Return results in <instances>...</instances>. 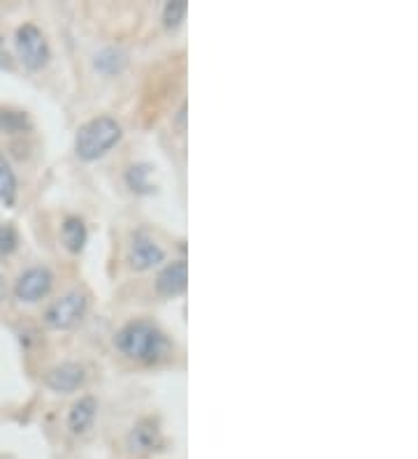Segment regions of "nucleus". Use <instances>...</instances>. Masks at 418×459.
<instances>
[{
	"instance_id": "14",
	"label": "nucleus",
	"mask_w": 418,
	"mask_h": 459,
	"mask_svg": "<svg viewBox=\"0 0 418 459\" xmlns=\"http://www.w3.org/2000/svg\"><path fill=\"white\" fill-rule=\"evenodd\" d=\"M149 176H151V165L147 163L132 165V167L126 172V181H128V186L135 190V193H151V190H154V183L149 181Z\"/></svg>"
},
{
	"instance_id": "17",
	"label": "nucleus",
	"mask_w": 418,
	"mask_h": 459,
	"mask_svg": "<svg viewBox=\"0 0 418 459\" xmlns=\"http://www.w3.org/2000/svg\"><path fill=\"white\" fill-rule=\"evenodd\" d=\"M19 244V232L12 223L0 225V255H10Z\"/></svg>"
},
{
	"instance_id": "6",
	"label": "nucleus",
	"mask_w": 418,
	"mask_h": 459,
	"mask_svg": "<svg viewBox=\"0 0 418 459\" xmlns=\"http://www.w3.org/2000/svg\"><path fill=\"white\" fill-rule=\"evenodd\" d=\"M163 260H166V251H163V248L158 246L149 234L137 232L135 237H132V244H130L132 269H139V272L151 269V267L161 265Z\"/></svg>"
},
{
	"instance_id": "11",
	"label": "nucleus",
	"mask_w": 418,
	"mask_h": 459,
	"mask_svg": "<svg viewBox=\"0 0 418 459\" xmlns=\"http://www.w3.org/2000/svg\"><path fill=\"white\" fill-rule=\"evenodd\" d=\"M61 237H63V244L70 253H79L81 248L86 244V225L84 221L77 218V216H70L66 218L61 227Z\"/></svg>"
},
{
	"instance_id": "18",
	"label": "nucleus",
	"mask_w": 418,
	"mask_h": 459,
	"mask_svg": "<svg viewBox=\"0 0 418 459\" xmlns=\"http://www.w3.org/2000/svg\"><path fill=\"white\" fill-rule=\"evenodd\" d=\"M5 292H8V288H5V278L0 276V302L5 299Z\"/></svg>"
},
{
	"instance_id": "5",
	"label": "nucleus",
	"mask_w": 418,
	"mask_h": 459,
	"mask_svg": "<svg viewBox=\"0 0 418 459\" xmlns=\"http://www.w3.org/2000/svg\"><path fill=\"white\" fill-rule=\"evenodd\" d=\"M52 274L49 269H44V267H33V269L23 272L21 276H19L17 285H14V295L17 299H21V302H40V299L47 295L49 290H52Z\"/></svg>"
},
{
	"instance_id": "16",
	"label": "nucleus",
	"mask_w": 418,
	"mask_h": 459,
	"mask_svg": "<svg viewBox=\"0 0 418 459\" xmlns=\"http://www.w3.org/2000/svg\"><path fill=\"white\" fill-rule=\"evenodd\" d=\"M186 10L188 8L183 0H172V3H168L166 12H163V21H166L168 28H177V26L183 21V17H186Z\"/></svg>"
},
{
	"instance_id": "3",
	"label": "nucleus",
	"mask_w": 418,
	"mask_h": 459,
	"mask_svg": "<svg viewBox=\"0 0 418 459\" xmlns=\"http://www.w3.org/2000/svg\"><path fill=\"white\" fill-rule=\"evenodd\" d=\"M19 59L23 61V65L28 70H40L47 65L49 61V44L47 37L42 35V30L35 23H23L14 35Z\"/></svg>"
},
{
	"instance_id": "12",
	"label": "nucleus",
	"mask_w": 418,
	"mask_h": 459,
	"mask_svg": "<svg viewBox=\"0 0 418 459\" xmlns=\"http://www.w3.org/2000/svg\"><path fill=\"white\" fill-rule=\"evenodd\" d=\"M0 200L5 204H14L17 200V176L3 153H0Z\"/></svg>"
},
{
	"instance_id": "1",
	"label": "nucleus",
	"mask_w": 418,
	"mask_h": 459,
	"mask_svg": "<svg viewBox=\"0 0 418 459\" xmlns=\"http://www.w3.org/2000/svg\"><path fill=\"white\" fill-rule=\"evenodd\" d=\"M117 348L137 362H158L168 350V339L154 323L132 320L117 334Z\"/></svg>"
},
{
	"instance_id": "2",
	"label": "nucleus",
	"mask_w": 418,
	"mask_h": 459,
	"mask_svg": "<svg viewBox=\"0 0 418 459\" xmlns=\"http://www.w3.org/2000/svg\"><path fill=\"white\" fill-rule=\"evenodd\" d=\"M121 139V125L112 116H98L79 127L74 151L81 161H98Z\"/></svg>"
},
{
	"instance_id": "10",
	"label": "nucleus",
	"mask_w": 418,
	"mask_h": 459,
	"mask_svg": "<svg viewBox=\"0 0 418 459\" xmlns=\"http://www.w3.org/2000/svg\"><path fill=\"white\" fill-rule=\"evenodd\" d=\"M96 411H98V401L93 397H81L77 404L70 408L68 425L72 434H84L91 427L93 418H96Z\"/></svg>"
},
{
	"instance_id": "8",
	"label": "nucleus",
	"mask_w": 418,
	"mask_h": 459,
	"mask_svg": "<svg viewBox=\"0 0 418 459\" xmlns=\"http://www.w3.org/2000/svg\"><path fill=\"white\" fill-rule=\"evenodd\" d=\"M81 382H84V369L74 362L59 365L47 374V385L56 392H74Z\"/></svg>"
},
{
	"instance_id": "7",
	"label": "nucleus",
	"mask_w": 418,
	"mask_h": 459,
	"mask_svg": "<svg viewBox=\"0 0 418 459\" xmlns=\"http://www.w3.org/2000/svg\"><path fill=\"white\" fill-rule=\"evenodd\" d=\"M186 285H188V265L183 263V260H177V263L168 265L156 278V290L161 292L163 297L181 295V292L186 290Z\"/></svg>"
},
{
	"instance_id": "13",
	"label": "nucleus",
	"mask_w": 418,
	"mask_h": 459,
	"mask_svg": "<svg viewBox=\"0 0 418 459\" xmlns=\"http://www.w3.org/2000/svg\"><path fill=\"white\" fill-rule=\"evenodd\" d=\"M126 54L123 51H119V49H103L100 54L96 56V68L100 70V72H105V74H117V72H121V70L126 68Z\"/></svg>"
},
{
	"instance_id": "15",
	"label": "nucleus",
	"mask_w": 418,
	"mask_h": 459,
	"mask_svg": "<svg viewBox=\"0 0 418 459\" xmlns=\"http://www.w3.org/2000/svg\"><path fill=\"white\" fill-rule=\"evenodd\" d=\"M0 127L8 132H21L23 127H28V119L21 112L0 110Z\"/></svg>"
},
{
	"instance_id": "4",
	"label": "nucleus",
	"mask_w": 418,
	"mask_h": 459,
	"mask_svg": "<svg viewBox=\"0 0 418 459\" xmlns=\"http://www.w3.org/2000/svg\"><path fill=\"white\" fill-rule=\"evenodd\" d=\"M86 306H88L86 295H81V292H68V295H63L49 306L47 314H44V323L52 329H70L84 318Z\"/></svg>"
},
{
	"instance_id": "9",
	"label": "nucleus",
	"mask_w": 418,
	"mask_h": 459,
	"mask_svg": "<svg viewBox=\"0 0 418 459\" xmlns=\"http://www.w3.org/2000/svg\"><path fill=\"white\" fill-rule=\"evenodd\" d=\"M161 445V429L154 420H139L128 434V448L132 452H149Z\"/></svg>"
}]
</instances>
